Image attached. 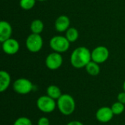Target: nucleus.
Returning <instances> with one entry per match:
<instances>
[{
    "label": "nucleus",
    "instance_id": "19",
    "mask_svg": "<svg viewBox=\"0 0 125 125\" xmlns=\"http://www.w3.org/2000/svg\"><path fill=\"white\" fill-rule=\"evenodd\" d=\"M37 0H20V7L25 10H29L32 9L35 4Z\"/></svg>",
    "mask_w": 125,
    "mask_h": 125
},
{
    "label": "nucleus",
    "instance_id": "24",
    "mask_svg": "<svg viewBox=\"0 0 125 125\" xmlns=\"http://www.w3.org/2000/svg\"><path fill=\"white\" fill-rule=\"evenodd\" d=\"M122 87H123V90H124V92H125V81H124V83H123Z\"/></svg>",
    "mask_w": 125,
    "mask_h": 125
},
{
    "label": "nucleus",
    "instance_id": "10",
    "mask_svg": "<svg viewBox=\"0 0 125 125\" xmlns=\"http://www.w3.org/2000/svg\"><path fill=\"white\" fill-rule=\"evenodd\" d=\"M96 119L99 122L108 123L111 122L114 118V113L111 107L103 106L100 108L96 112Z\"/></svg>",
    "mask_w": 125,
    "mask_h": 125
},
{
    "label": "nucleus",
    "instance_id": "21",
    "mask_svg": "<svg viewBox=\"0 0 125 125\" xmlns=\"http://www.w3.org/2000/svg\"><path fill=\"white\" fill-rule=\"evenodd\" d=\"M37 125H50V121L48 118L45 116H42L38 119Z\"/></svg>",
    "mask_w": 125,
    "mask_h": 125
},
{
    "label": "nucleus",
    "instance_id": "8",
    "mask_svg": "<svg viewBox=\"0 0 125 125\" xmlns=\"http://www.w3.org/2000/svg\"><path fill=\"white\" fill-rule=\"evenodd\" d=\"M108 57L109 51L105 46H97L92 51V60L100 64L105 62Z\"/></svg>",
    "mask_w": 125,
    "mask_h": 125
},
{
    "label": "nucleus",
    "instance_id": "2",
    "mask_svg": "<svg viewBox=\"0 0 125 125\" xmlns=\"http://www.w3.org/2000/svg\"><path fill=\"white\" fill-rule=\"evenodd\" d=\"M57 108L59 112L64 116L73 114L76 108V103L73 97L69 94H62L56 100Z\"/></svg>",
    "mask_w": 125,
    "mask_h": 125
},
{
    "label": "nucleus",
    "instance_id": "18",
    "mask_svg": "<svg viewBox=\"0 0 125 125\" xmlns=\"http://www.w3.org/2000/svg\"><path fill=\"white\" fill-rule=\"evenodd\" d=\"M111 110L115 115H121L125 110V104L117 101L116 103H114L112 105H111Z\"/></svg>",
    "mask_w": 125,
    "mask_h": 125
},
{
    "label": "nucleus",
    "instance_id": "23",
    "mask_svg": "<svg viewBox=\"0 0 125 125\" xmlns=\"http://www.w3.org/2000/svg\"><path fill=\"white\" fill-rule=\"evenodd\" d=\"M66 125H84L80 121H77V120H74V121H71L70 122H68Z\"/></svg>",
    "mask_w": 125,
    "mask_h": 125
},
{
    "label": "nucleus",
    "instance_id": "14",
    "mask_svg": "<svg viewBox=\"0 0 125 125\" xmlns=\"http://www.w3.org/2000/svg\"><path fill=\"white\" fill-rule=\"evenodd\" d=\"M46 94L55 100H57L62 95V93L60 88L56 85H50L46 89Z\"/></svg>",
    "mask_w": 125,
    "mask_h": 125
},
{
    "label": "nucleus",
    "instance_id": "6",
    "mask_svg": "<svg viewBox=\"0 0 125 125\" xmlns=\"http://www.w3.org/2000/svg\"><path fill=\"white\" fill-rule=\"evenodd\" d=\"M43 46V40L40 34L31 33L26 40V47L31 53L39 52Z\"/></svg>",
    "mask_w": 125,
    "mask_h": 125
},
{
    "label": "nucleus",
    "instance_id": "5",
    "mask_svg": "<svg viewBox=\"0 0 125 125\" xmlns=\"http://www.w3.org/2000/svg\"><path fill=\"white\" fill-rule=\"evenodd\" d=\"M14 92L18 94H28L34 89V85L31 81L25 78H20L15 80L12 83Z\"/></svg>",
    "mask_w": 125,
    "mask_h": 125
},
{
    "label": "nucleus",
    "instance_id": "20",
    "mask_svg": "<svg viewBox=\"0 0 125 125\" xmlns=\"http://www.w3.org/2000/svg\"><path fill=\"white\" fill-rule=\"evenodd\" d=\"M13 125H33L30 119L26 116H21L15 119Z\"/></svg>",
    "mask_w": 125,
    "mask_h": 125
},
{
    "label": "nucleus",
    "instance_id": "25",
    "mask_svg": "<svg viewBox=\"0 0 125 125\" xmlns=\"http://www.w3.org/2000/svg\"><path fill=\"white\" fill-rule=\"evenodd\" d=\"M38 1H48V0H37Z\"/></svg>",
    "mask_w": 125,
    "mask_h": 125
},
{
    "label": "nucleus",
    "instance_id": "1",
    "mask_svg": "<svg viewBox=\"0 0 125 125\" xmlns=\"http://www.w3.org/2000/svg\"><path fill=\"white\" fill-rule=\"evenodd\" d=\"M92 61V51L86 47L81 46L75 48L71 53L70 63L76 69L85 68Z\"/></svg>",
    "mask_w": 125,
    "mask_h": 125
},
{
    "label": "nucleus",
    "instance_id": "11",
    "mask_svg": "<svg viewBox=\"0 0 125 125\" xmlns=\"http://www.w3.org/2000/svg\"><path fill=\"white\" fill-rule=\"evenodd\" d=\"M54 26L58 32H64L70 28V20L67 15H60L56 18Z\"/></svg>",
    "mask_w": 125,
    "mask_h": 125
},
{
    "label": "nucleus",
    "instance_id": "12",
    "mask_svg": "<svg viewBox=\"0 0 125 125\" xmlns=\"http://www.w3.org/2000/svg\"><path fill=\"white\" fill-rule=\"evenodd\" d=\"M12 34V28L10 23L6 21L0 22V42H3L11 37Z\"/></svg>",
    "mask_w": 125,
    "mask_h": 125
},
{
    "label": "nucleus",
    "instance_id": "9",
    "mask_svg": "<svg viewBox=\"0 0 125 125\" xmlns=\"http://www.w3.org/2000/svg\"><path fill=\"white\" fill-rule=\"evenodd\" d=\"M1 48L6 54L15 55L18 52L20 49V44L17 40L10 37L4 42H1Z\"/></svg>",
    "mask_w": 125,
    "mask_h": 125
},
{
    "label": "nucleus",
    "instance_id": "3",
    "mask_svg": "<svg viewBox=\"0 0 125 125\" xmlns=\"http://www.w3.org/2000/svg\"><path fill=\"white\" fill-rule=\"evenodd\" d=\"M36 105L39 111L45 114L52 113L57 107V103L56 100L50 97L47 94L40 96L37 100Z\"/></svg>",
    "mask_w": 125,
    "mask_h": 125
},
{
    "label": "nucleus",
    "instance_id": "15",
    "mask_svg": "<svg viewBox=\"0 0 125 125\" xmlns=\"http://www.w3.org/2000/svg\"><path fill=\"white\" fill-rule=\"evenodd\" d=\"M85 69H86V73L92 76H97L100 73V64L97 63L92 60L85 67Z\"/></svg>",
    "mask_w": 125,
    "mask_h": 125
},
{
    "label": "nucleus",
    "instance_id": "16",
    "mask_svg": "<svg viewBox=\"0 0 125 125\" xmlns=\"http://www.w3.org/2000/svg\"><path fill=\"white\" fill-rule=\"evenodd\" d=\"M30 29L31 33L40 34L44 29V23L40 19H35L32 21L30 24Z\"/></svg>",
    "mask_w": 125,
    "mask_h": 125
},
{
    "label": "nucleus",
    "instance_id": "22",
    "mask_svg": "<svg viewBox=\"0 0 125 125\" xmlns=\"http://www.w3.org/2000/svg\"><path fill=\"white\" fill-rule=\"evenodd\" d=\"M117 100L125 105V92L123 91V92L119 93V94L117 96Z\"/></svg>",
    "mask_w": 125,
    "mask_h": 125
},
{
    "label": "nucleus",
    "instance_id": "7",
    "mask_svg": "<svg viewBox=\"0 0 125 125\" xmlns=\"http://www.w3.org/2000/svg\"><path fill=\"white\" fill-rule=\"evenodd\" d=\"M45 66L51 70H56L61 67L63 63V58L61 53L53 52L47 56L45 58Z\"/></svg>",
    "mask_w": 125,
    "mask_h": 125
},
{
    "label": "nucleus",
    "instance_id": "13",
    "mask_svg": "<svg viewBox=\"0 0 125 125\" xmlns=\"http://www.w3.org/2000/svg\"><path fill=\"white\" fill-rule=\"evenodd\" d=\"M11 83L10 75L5 70L0 71V92H5Z\"/></svg>",
    "mask_w": 125,
    "mask_h": 125
},
{
    "label": "nucleus",
    "instance_id": "4",
    "mask_svg": "<svg viewBox=\"0 0 125 125\" xmlns=\"http://www.w3.org/2000/svg\"><path fill=\"white\" fill-rule=\"evenodd\" d=\"M49 45L54 52L62 53L68 51L70 42L68 41L66 37L57 35L53 37L50 40Z\"/></svg>",
    "mask_w": 125,
    "mask_h": 125
},
{
    "label": "nucleus",
    "instance_id": "17",
    "mask_svg": "<svg viewBox=\"0 0 125 125\" xmlns=\"http://www.w3.org/2000/svg\"><path fill=\"white\" fill-rule=\"evenodd\" d=\"M65 37L68 40V41L71 42H75L79 37V32L78 29L75 27H70L66 31H65Z\"/></svg>",
    "mask_w": 125,
    "mask_h": 125
}]
</instances>
